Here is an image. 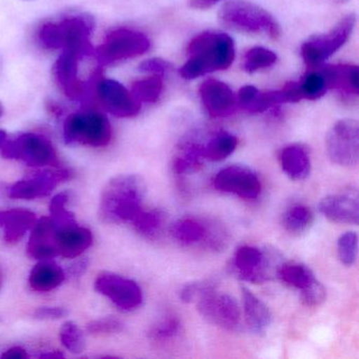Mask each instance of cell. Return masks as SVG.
<instances>
[{
	"instance_id": "cell-1",
	"label": "cell",
	"mask_w": 359,
	"mask_h": 359,
	"mask_svg": "<svg viewBox=\"0 0 359 359\" xmlns=\"http://www.w3.org/2000/svg\"><path fill=\"white\" fill-rule=\"evenodd\" d=\"M187 56L188 60L180 70L182 79H195L226 70L234 62V41L224 33H201L189 43Z\"/></svg>"
},
{
	"instance_id": "cell-2",
	"label": "cell",
	"mask_w": 359,
	"mask_h": 359,
	"mask_svg": "<svg viewBox=\"0 0 359 359\" xmlns=\"http://www.w3.org/2000/svg\"><path fill=\"white\" fill-rule=\"evenodd\" d=\"M146 184L140 176L125 174L112 178L100 196V216L108 224L132 222L142 210Z\"/></svg>"
},
{
	"instance_id": "cell-3",
	"label": "cell",
	"mask_w": 359,
	"mask_h": 359,
	"mask_svg": "<svg viewBox=\"0 0 359 359\" xmlns=\"http://www.w3.org/2000/svg\"><path fill=\"white\" fill-rule=\"evenodd\" d=\"M218 18L226 28L238 32L264 34L275 41L281 35L280 27L272 14L251 1H228L220 9Z\"/></svg>"
},
{
	"instance_id": "cell-4",
	"label": "cell",
	"mask_w": 359,
	"mask_h": 359,
	"mask_svg": "<svg viewBox=\"0 0 359 359\" xmlns=\"http://www.w3.org/2000/svg\"><path fill=\"white\" fill-rule=\"evenodd\" d=\"M93 29L94 22L90 16H73L41 27L39 41L48 49L68 50L83 55L92 50L90 37Z\"/></svg>"
},
{
	"instance_id": "cell-5",
	"label": "cell",
	"mask_w": 359,
	"mask_h": 359,
	"mask_svg": "<svg viewBox=\"0 0 359 359\" xmlns=\"http://www.w3.org/2000/svg\"><path fill=\"white\" fill-rule=\"evenodd\" d=\"M64 137L68 144L102 148L112 140L110 121L100 112L73 113L64 123Z\"/></svg>"
},
{
	"instance_id": "cell-6",
	"label": "cell",
	"mask_w": 359,
	"mask_h": 359,
	"mask_svg": "<svg viewBox=\"0 0 359 359\" xmlns=\"http://www.w3.org/2000/svg\"><path fill=\"white\" fill-rule=\"evenodd\" d=\"M0 152L6 158L18 159L30 167L58 165L57 153L53 144L39 134L22 133L14 140L8 138Z\"/></svg>"
},
{
	"instance_id": "cell-7",
	"label": "cell",
	"mask_w": 359,
	"mask_h": 359,
	"mask_svg": "<svg viewBox=\"0 0 359 359\" xmlns=\"http://www.w3.org/2000/svg\"><path fill=\"white\" fill-rule=\"evenodd\" d=\"M356 15L354 13L344 16L327 34L311 37L302 47L304 64L310 69H316L331 57L348 41L354 30Z\"/></svg>"
},
{
	"instance_id": "cell-8",
	"label": "cell",
	"mask_w": 359,
	"mask_h": 359,
	"mask_svg": "<svg viewBox=\"0 0 359 359\" xmlns=\"http://www.w3.org/2000/svg\"><path fill=\"white\" fill-rule=\"evenodd\" d=\"M330 161L341 167H354L359 159V126L354 119H341L325 138Z\"/></svg>"
},
{
	"instance_id": "cell-9",
	"label": "cell",
	"mask_w": 359,
	"mask_h": 359,
	"mask_svg": "<svg viewBox=\"0 0 359 359\" xmlns=\"http://www.w3.org/2000/svg\"><path fill=\"white\" fill-rule=\"evenodd\" d=\"M150 41L137 31L119 29L108 35L102 45L96 49V57L102 65L113 64L121 60L137 57L146 53Z\"/></svg>"
},
{
	"instance_id": "cell-10",
	"label": "cell",
	"mask_w": 359,
	"mask_h": 359,
	"mask_svg": "<svg viewBox=\"0 0 359 359\" xmlns=\"http://www.w3.org/2000/svg\"><path fill=\"white\" fill-rule=\"evenodd\" d=\"M235 269L243 280L252 283H262L269 280L277 266L276 255L252 245H243L234 255Z\"/></svg>"
},
{
	"instance_id": "cell-11",
	"label": "cell",
	"mask_w": 359,
	"mask_h": 359,
	"mask_svg": "<svg viewBox=\"0 0 359 359\" xmlns=\"http://www.w3.org/2000/svg\"><path fill=\"white\" fill-rule=\"evenodd\" d=\"M197 304L201 316L216 327L235 330L241 323V308L235 298L228 294L219 293L215 289L208 292Z\"/></svg>"
},
{
	"instance_id": "cell-12",
	"label": "cell",
	"mask_w": 359,
	"mask_h": 359,
	"mask_svg": "<svg viewBox=\"0 0 359 359\" xmlns=\"http://www.w3.org/2000/svg\"><path fill=\"white\" fill-rule=\"evenodd\" d=\"M95 289L125 311L138 308L144 298L142 289L135 281L113 273H102L96 278Z\"/></svg>"
},
{
	"instance_id": "cell-13",
	"label": "cell",
	"mask_w": 359,
	"mask_h": 359,
	"mask_svg": "<svg viewBox=\"0 0 359 359\" xmlns=\"http://www.w3.org/2000/svg\"><path fill=\"white\" fill-rule=\"evenodd\" d=\"M214 186L222 192L245 199L257 198L262 192L259 178L252 170L243 165H230L220 170L214 178Z\"/></svg>"
},
{
	"instance_id": "cell-14",
	"label": "cell",
	"mask_w": 359,
	"mask_h": 359,
	"mask_svg": "<svg viewBox=\"0 0 359 359\" xmlns=\"http://www.w3.org/2000/svg\"><path fill=\"white\" fill-rule=\"evenodd\" d=\"M97 93L102 107L115 116L134 117L142 109V104L131 92L114 79H102L97 86Z\"/></svg>"
},
{
	"instance_id": "cell-15",
	"label": "cell",
	"mask_w": 359,
	"mask_h": 359,
	"mask_svg": "<svg viewBox=\"0 0 359 359\" xmlns=\"http://www.w3.org/2000/svg\"><path fill=\"white\" fill-rule=\"evenodd\" d=\"M71 173L68 170H57V171L41 172L27 180H20L13 186L10 187L8 195L11 198L32 199L41 198L48 196L60 182L70 180Z\"/></svg>"
},
{
	"instance_id": "cell-16",
	"label": "cell",
	"mask_w": 359,
	"mask_h": 359,
	"mask_svg": "<svg viewBox=\"0 0 359 359\" xmlns=\"http://www.w3.org/2000/svg\"><path fill=\"white\" fill-rule=\"evenodd\" d=\"M359 199L356 190L327 195L318 205L319 212L334 224H358Z\"/></svg>"
},
{
	"instance_id": "cell-17",
	"label": "cell",
	"mask_w": 359,
	"mask_h": 359,
	"mask_svg": "<svg viewBox=\"0 0 359 359\" xmlns=\"http://www.w3.org/2000/svg\"><path fill=\"white\" fill-rule=\"evenodd\" d=\"M205 110L212 117H226L236 108L237 98L228 85L217 79H207L199 88Z\"/></svg>"
},
{
	"instance_id": "cell-18",
	"label": "cell",
	"mask_w": 359,
	"mask_h": 359,
	"mask_svg": "<svg viewBox=\"0 0 359 359\" xmlns=\"http://www.w3.org/2000/svg\"><path fill=\"white\" fill-rule=\"evenodd\" d=\"M58 226H56L51 217H43L36 220L29 239V256L39 260H49L58 255L56 247V232Z\"/></svg>"
},
{
	"instance_id": "cell-19",
	"label": "cell",
	"mask_w": 359,
	"mask_h": 359,
	"mask_svg": "<svg viewBox=\"0 0 359 359\" xmlns=\"http://www.w3.org/2000/svg\"><path fill=\"white\" fill-rule=\"evenodd\" d=\"M76 52L66 51L60 54L53 67V75L58 85L71 100H81L85 95L86 87L79 79V60Z\"/></svg>"
},
{
	"instance_id": "cell-20",
	"label": "cell",
	"mask_w": 359,
	"mask_h": 359,
	"mask_svg": "<svg viewBox=\"0 0 359 359\" xmlns=\"http://www.w3.org/2000/svg\"><path fill=\"white\" fill-rule=\"evenodd\" d=\"M93 243L91 231L77 222L62 226L56 232V247L58 255L66 258L79 257Z\"/></svg>"
},
{
	"instance_id": "cell-21",
	"label": "cell",
	"mask_w": 359,
	"mask_h": 359,
	"mask_svg": "<svg viewBox=\"0 0 359 359\" xmlns=\"http://www.w3.org/2000/svg\"><path fill=\"white\" fill-rule=\"evenodd\" d=\"M327 89H336L350 95L359 94L358 67L353 65H329L318 67Z\"/></svg>"
},
{
	"instance_id": "cell-22",
	"label": "cell",
	"mask_w": 359,
	"mask_h": 359,
	"mask_svg": "<svg viewBox=\"0 0 359 359\" xmlns=\"http://www.w3.org/2000/svg\"><path fill=\"white\" fill-rule=\"evenodd\" d=\"M36 220V214L29 210H0V228H3L6 243L20 241L33 228Z\"/></svg>"
},
{
	"instance_id": "cell-23",
	"label": "cell",
	"mask_w": 359,
	"mask_h": 359,
	"mask_svg": "<svg viewBox=\"0 0 359 359\" xmlns=\"http://www.w3.org/2000/svg\"><path fill=\"white\" fill-rule=\"evenodd\" d=\"M280 165L283 172L293 180H304L310 175L311 157L302 144L285 147L280 153Z\"/></svg>"
},
{
	"instance_id": "cell-24",
	"label": "cell",
	"mask_w": 359,
	"mask_h": 359,
	"mask_svg": "<svg viewBox=\"0 0 359 359\" xmlns=\"http://www.w3.org/2000/svg\"><path fill=\"white\" fill-rule=\"evenodd\" d=\"M241 293H243V312H245V323L248 327L253 333H264L272 320L270 310L248 287H241Z\"/></svg>"
},
{
	"instance_id": "cell-25",
	"label": "cell",
	"mask_w": 359,
	"mask_h": 359,
	"mask_svg": "<svg viewBox=\"0 0 359 359\" xmlns=\"http://www.w3.org/2000/svg\"><path fill=\"white\" fill-rule=\"evenodd\" d=\"M64 270L55 262L41 260L34 266L29 277V283L32 290L37 292H50L64 283Z\"/></svg>"
},
{
	"instance_id": "cell-26",
	"label": "cell",
	"mask_w": 359,
	"mask_h": 359,
	"mask_svg": "<svg viewBox=\"0 0 359 359\" xmlns=\"http://www.w3.org/2000/svg\"><path fill=\"white\" fill-rule=\"evenodd\" d=\"M209 229L194 218H182L172 224L171 234L182 245H193L207 239Z\"/></svg>"
},
{
	"instance_id": "cell-27",
	"label": "cell",
	"mask_w": 359,
	"mask_h": 359,
	"mask_svg": "<svg viewBox=\"0 0 359 359\" xmlns=\"http://www.w3.org/2000/svg\"><path fill=\"white\" fill-rule=\"evenodd\" d=\"M277 275L283 283L298 290L304 289L316 280L310 266L302 262H289L280 264L277 270Z\"/></svg>"
},
{
	"instance_id": "cell-28",
	"label": "cell",
	"mask_w": 359,
	"mask_h": 359,
	"mask_svg": "<svg viewBox=\"0 0 359 359\" xmlns=\"http://www.w3.org/2000/svg\"><path fill=\"white\" fill-rule=\"evenodd\" d=\"M314 215L306 205L296 203L291 205L283 215V226L293 235H302L312 226Z\"/></svg>"
},
{
	"instance_id": "cell-29",
	"label": "cell",
	"mask_w": 359,
	"mask_h": 359,
	"mask_svg": "<svg viewBox=\"0 0 359 359\" xmlns=\"http://www.w3.org/2000/svg\"><path fill=\"white\" fill-rule=\"evenodd\" d=\"M238 144L236 136L229 133L218 134L203 146V158L211 161H220L230 156Z\"/></svg>"
},
{
	"instance_id": "cell-30",
	"label": "cell",
	"mask_w": 359,
	"mask_h": 359,
	"mask_svg": "<svg viewBox=\"0 0 359 359\" xmlns=\"http://www.w3.org/2000/svg\"><path fill=\"white\" fill-rule=\"evenodd\" d=\"M136 232L146 238H154L161 232L163 224V214L158 210L146 211L142 209L138 215L132 220Z\"/></svg>"
},
{
	"instance_id": "cell-31",
	"label": "cell",
	"mask_w": 359,
	"mask_h": 359,
	"mask_svg": "<svg viewBox=\"0 0 359 359\" xmlns=\"http://www.w3.org/2000/svg\"><path fill=\"white\" fill-rule=\"evenodd\" d=\"M163 91V79L158 75L140 79L133 83L132 95L140 102H155Z\"/></svg>"
},
{
	"instance_id": "cell-32",
	"label": "cell",
	"mask_w": 359,
	"mask_h": 359,
	"mask_svg": "<svg viewBox=\"0 0 359 359\" xmlns=\"http://www.w3.org/2000/svg\"><path fill=\"white\" fill-rule=\"evenodd\" d=\"M182 331V323L175 316H167L153 325L149 338L156 344H165L175 339Z\"/></svg>"
},
{
	"instance_id": "cell-33",
	"label": "cell",
	"mask_w": 359,
	"mask_h": 359,
	"mask_svg": "<svg viewBox=\"0 0 359 359\" xmlns=\"http://www.w3.org/2000/svg\"><path fill=\"white\" fill-rule=\"evenodd\" d=\"M274 52L262 47H254L245 53L243 69L248 73L256 72L260 69L269 68L276 62Z\"/></svg>"
},
{
	"instance_id": "cell-34",
	"label": "cell",
	"mask_w": 359,
	"mask_h": 359,
	"mask_svg": "<svg viewBox=\"0 0 359 359\" xmlns=\"http://www.w3.org/2000/svg\"><path fill=\"white\" fill-rule=\"evenodd\" d=\"M203 158V146L188 144L174 161V170L178 174L193 171L199 167Z\"/></svg>"
},
{
	"instance_id": "cell-35",
	"label": "cell",
	"mask_w": 359,
	"mask_h": 359,
	"mask_svg": "<svg viewBox=\"0 0 359 359\" xmlns=\"http://www.w3.org/2000/svg\"><path fill=\"white\" fill-rule=\"evenodd\" d=\"M311 72L304 77L300 83L302 98L304 100H316L325 95L327 88L325 85V77L320 71L311 69Z\"/></svg>"
},
{
	"instance_id": "cell-36",
	"label": "cell",
	"mask_w": 359,
	"mask_h": 359,
	"mask_svg": "<svg viewBox=\"0 0 359 359\" xmlns=\"http://www.w3.org/2000/svg\"><path fill=\"white\" fill-rule=\"evenodd\" d=\"M60 340L67 350L75 353V354L85 350V336H83L81 327L73 321H67L66 323H64L60 330Z\"/></svg>"
},
{
	"instance_id": "cell-37",
	"label": "cell",
	"mask_w": 359,
	"mask_h": 359,
	"mask_svg": "<svg viewBox=\"0 0 359 359\" xmlns=\"http://www.w3.org/2000/svg\"><path fill=\"white\" fill-rule=\"evenodd\" d=\"M69 201V194L67 192L60 193L53 197L50 203V212H51V218L55 222L58 228L69 226V224H75L74 215L67 209V203Z\"/></svg>"
},
{
	"instance_id": "cell-38",
	"label": "cell",
	"mask_w": 359,
	"mask_h": 359,
	"mask_svg": "<svg viewBox=\"0 0 359 359\" xmlns=\"http://www.w3.org/2000/svg\"><path fill=\"white\" fill-rule=\"evenodd\" d=\"M338 258L346 266H352L356 262L358 255V236L355 232H346L338 238Z\"/></svg>"
},
{
	"instance_id": "cell-39",
	"label": "cell",
	"mask_w": 359,
	"mask_h": 359,
	"mask_svg": "<svg viewBox=\"0 0 359 359\" xmlns=\"http://www.w3.org/2000/svg\"><path fill=\"white\" fill-rule=\"evenodd\" d=\"M325 298H327V290L317 279L308 287L302 289V295H300L302 304L309 308H316L320 306L325 302Z\"/></svg>"
},
{
	"instance_id": "cell-40",
	"label": "cell",
	"mask_w": 359,
	"mask_h": 359,
	"mask_svg": "<svg viewBox=\"0 0 359 359\" xmlns=\"http://www.w3.org/2000/svg\"><path fill=\"white\" fill-rule=\"evenodd\" d=\"M213 289H215V287L210 281H196V283H191L184 285L182 291L180 292V297L182 302H188V304L197 302L208 292L212 291Z\"/></svg>"
},
{
	"instance_id": "cell-41",
	"label": "cell",
	"mask_w": 359,
	"mask_h": 359,
	"mask_svg": "<svg viewBox=\"0 0 359 359\" xmlns=\"http://www.w3.org/2000/svg\"><path fill=\"white\" fill-rule=\"evenodd\" d=\"M87 327L92 334H117L123 331L125 325L114 317H104L91 321Z\"/></svg>"
},
{
	"instance_id": "cell-42",
	"label": "cell",
	"mask_w": 359,
	"mask_h": 359,
	"mask_svg": "<svg viewBox=\"0 0 359 359\" xmlns=\"http://www.w3.org/2000/svg\"><path fill=\"white\" fill-rule=\"evenodd\" d=\"M140 71L146 73H153L155 75H161L171 69V65L161 58H152V60H144L138 67Z\"/></svg>"
},
{
	"instance_id": "cell-43",
	"label": "cell",
	"mask_w": 359,
	"mask_h": 359,
	"mask_svg": "<svg viewBox=\"0 0 359 359\" xmlns=\"http://www.w3.org/2000/svg\"><path fill=\"white\" fill-rule=\"evenodd\" d=\"M39 319H60L68 315V311L60 306H41L35 312Z\"/></svg>"
},
{
	"instance_id": "cell-44",
	"label": "cell",
	"mask_w": 359,
	"mask_h": 359,
	"mask_svg": "<svg viewBox=\"0 0 359 359\" xmlns=\"http://www.w3.org/2000/svg\"><path fill=\"white\" fill-rule=\"evenodd\" d=\"M257 88L254 86H245L239 90L237 94V102L243 107L245 110L249 108L250 104L254 102L258 94Z\"/></svg>"
},
{
	"instance_id": "cell-45",
	"label": "cell",
	"mask_w": 359,
	"mask_h": 359,
	"mask_svg": "<svg viewBox=\"0 0 359 359\" xmlns=\"http://www.w3.org/2000/svg\"><path fill=\"white\" fill-rule=\"evenodd\" d=\"M3 357L8 359H26L28 358L29 355L27 351L22 348V346H13V348L6 351V353L3 354Z\"/></svg>"
},
{
	"instance_id": "cell-46",
	"label": "cell",
	"mask_w": 359,
	"mask_h": 359,
	"mask_svg": "<svg viewBox=\"0 0 359 359\" xmlns=\"http://www.w3.org/2000/svg\"><path fill=\"white\" fill-rule=\"evenodd\" d=\"M220 0H189L188 6L192 9L207 10L219 3Z\"/></svg>"
},
{
	"instance_id": "cell-47",
	"label": "cell",
	"mask_w": 359,
	"mask_h": 359,
	"mask_svg": "<svg viewBox=\"0 0 359 359\" xmlns=\"http://www.w3.org/2000/svg\"><path fill=\"white\" fill-rule=\"evenodd\" d=\"M8 140L7 133L3 130H0V148L3 147V144H5L6 140Z\"/></svg>"
},
{
	"instance_id": "cell-48",
	"label": "cell",
	"mask_w": 359,
	"mask_h": 359,
	"mask_svg": "<svg viewBox=\"0 0 359 359\" xmlns=\"http://www.w3.org/2000/svg\"><path fill=\"white\" fill-rule=\"evenodd\" d=\"M3 112H4L3 104H0V116H1V115H3Z\"/></svg>"
},
{
	"instance_id": "cell-49",
	"label": "cell",
	"mask_w": 359,
	"mask_h": 359,
	"mask_svg": "<svg viewBox=\"0 0 359 359\" xmlns=\"http://www.w3.org/2000/svg\"><path fill=\"white\" fill-rule=\"evenodd\" d=\"M0 287H1V273H0Z\"/></svg>"
}]
</instances>
